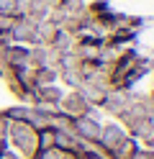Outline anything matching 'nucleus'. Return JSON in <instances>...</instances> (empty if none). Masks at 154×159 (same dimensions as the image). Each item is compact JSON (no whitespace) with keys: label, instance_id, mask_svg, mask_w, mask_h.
<instances>
[{"label":"nucleus","instance_id":"423d86ee","mask_svg":"<svg viewBox=\"0 0 154 159\" xmlns=\"http://www.w3.org/2000/svg\"><path fill=\"white\" fill-rule=\"evenodd\" d=\"M36 100H41V103H59L62 100V90L54 87V85H41L36 90Z\"/></svg>","mask_w":154,"mask_h":159},{"label":"nucleus","instance_id":"6e6552de","mask_svg":"<svg viewBox=\"0 0 154 159\" xmlns=\"http://www.w3.org/2000/svg\"><path fill=\"white\" fill-rule=\"evenodd\" d=\"M34 159H62V152L59 149H39V152L34 154Z\"/></svg>","mask_w":154,"mask_h":159},{"label":"nucleus","instance_id":"9b49d317","mask_svg":"<svg viewBox=\"0 0 154 159\" xmlns=\"http://www.w3.org/2000/svg\"><path fill=\"white\" fill-rule=\"evenodd\" d=\"M131 159H154V152L152 149H136V154H133Z\"/></svg>","mask_w":154,"mask_h":159},{"label":"nucleus","instance_id":"0eeeda50","mask_svg":"<svg viewBox=\"0 0 154 159\" xmlns=\"http://www.w3.org/2000/svg\"><path fill=\"white\" fill-rule=\"evenodd\" d=\"M0 16H18L16 0H0Z\"/></svg>","mask_w":154,"mask_h":159},{"label":"nucleus","instance_id":"39448f33","mask_svg":"<svg viewBox=\"0 0 154 159\" xmlns=\"http://www.w3.org/2000/svg\"><path fill=\"white\" fill-rule=\"evenodd\" d=\"M136 149H139V146H136V141L126 136L121 144H116V146H113L108 154H110V159H131L133 154H136Z\"/></svg>","mask_w":154,"mask_h":159},{"label":"nucleus","instance_id":"f03ea898","mask_svg":"<svg viewBox=\"0 0 154 159\" xmlns=\"http://www.w3.org/2000/svg\"><path fill=\"white\" fill-rule=\"evenodd\" d=\"M100 128H103V126H100L92 116H77L75 121H72V131H75V136H77V139H85V141H95V144H98Z\"/></svg>","mask_w":154,"mask_h":159},{"label":"nucleus","instance_id":"f257e3e1","mask_svg":"<svg viewBox=\"0 0 154 159\" xmlns=\"http://www.w3.org/2000/svg\"><path fill=\"white\" fill-rule=\"evenodd\" d=\"M8 136L13 139V144L23 154H28V157L36 154V149H39L36 146V128L31 123H26V121H10L8 123Z\"/></svg>","mask_w":154,"mask_h":159},{"label":"nucleus","instance_id":"20e7f679","mask_svg":"<svg viewBox=\"0 0 154 159\" xmlns=\"http://www.w3.org/2000/svg\"><path fill=\"white\" fill-rule=\"evenodd\" d=\"M123 139H126V131H123L121 126H105V128H100V139H98V144L105 149V152H110L116 144H121Z\"/></svg>","mask_w":154,"mask_h":159},{"label":"nucleus","instance_id":"ddd939ff","mask_svg":"<svg viewBox=\"0 0 154 159\" xmlns=\"http://www.w3.org/2000/svg\"><path fill=\"white\" fill-rule=\"evenodd\" d=\"M62 159H77V154H62Z\"/></svg>","mask_w":154,"mask_h":159},{"label":"nucleus","instance_id":"1a4fd4ad","mask_svg":"<svg viewBox=\"0 0 154 159\" xmlns=\"http://www.w3.org/2000/svg\"><path fill=\"white\" fill-rule=\"evenodd\" d=\"M54 77H57V69H51L49 64H46V67H41L39 72H36V80H39V82H51Z\"/></svg>","mask_w":154,"mask_h":159},{"label":"nucleus","instance_id":"f8f14e48","mask_svg":"<svg viewBox=\"0 0 154 159\" xmlns=\"http://www.w3.org/2000/svg\"><path fill=\"white\" fill-rule=\"evenodd\" d=\"M8 123H10L8 118H0V139H5V136H8Z\"/></svg>","mask_w":154,"mask_h":159},{"label":"nucleus","instance_id":"9d476101","mask_svg":"<svg viewBox=\"0 0 154 159\" xmlns=\"http://www.w3.org/2000/svg\"><path fill=\"white\" fill-rule=\"evenodd\" d=\"M16 23V16H0V36L10 34V28Z\"/></svg>","mask_w":154,"mask_h":159},{"label":"nucleus","instance_id":"7ed1b4c3","mask_svg":"<svg viewBox=\"0 0 154 159\" xmlns=\"http://www.w3.org/2000/svg\"><path fill=\"white\" fill-rule=\"evenodd\" d=\"M62 113L69 116V118H77V116H90V103L87 98H82V90L80 93H72V95H62Z\"/></svg>","mask_w":154,"mask_h":159}]
</instances>
